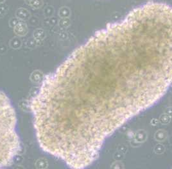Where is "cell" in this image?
Instances as JSON below:
<instances>
[{"instance_id": "6da1fadb", "label": "cell", "mask_w": 172, "mask_h": 169, "mask_svg": "<svg viewBox=\"0 0 172 169\" xmlns=\"http://www.w3.org/2000/svg\"><path fill=\"white\" fill-rule=\"evenodd\" d=\"M172 84V7L150 2L92 35L43 79L30 107L39 146L72 168Z\"/></svg>"}, {"instance_id": "3957f363", "label": "cell", "mask_w": 172, "mask_h": 169, "mask_svg": "<svg viewBox=\"0 0 172 169\" xmlns=\"http://www.w3.org/2000/svg\"><path fill=\"white\" fill-rule=\"evenodd\" d=\"M156 135H158L160 136V137H158L157 138H156V140H163L165 139V137H164V135H165V132L164 131H162V134L161 135L160 134V131H159L157 132Z\"/></svg>"}, {"instance_id": "7a4b0ae2", "label": "cell", "mask_w": 172, "mask_h": 169, "mask_svg": "<svg viewBox=\"0 0 172 169\" xmlns=\"http://www.w3.org/2000/svg\"><path fill=\"white\" fill-rule=\"evenodd\" d=\"M17 117L8 96L0 91V168L8 167L21 151Z\"/></svg>"}]
</instances>
